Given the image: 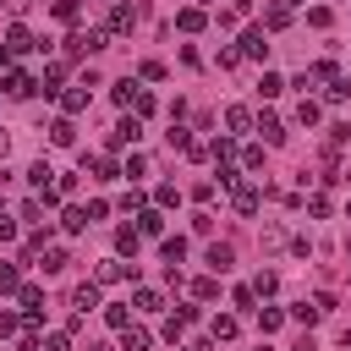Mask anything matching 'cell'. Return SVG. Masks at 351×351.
<instances>
[{"label":"cell","mask_w":351,"mask_h":351,"mask_svg":"<svg viewBox=\"0 0 351 351\" xmlns=\"http://www.w3.org/2000/svg\"><path fill=\"white\" fill-rule=\"evenodd\" d=\"M104 44H110V33L104 27H88V33H71L66 38V55H99Z\"/></svg>","instance_id":"6da1fadb"},{"label":"cell","mask_w":351,"mask_h":351,"mask_svg":"<svg viewBox=\"0 0 351 351\" xmlns=\"http://www.w3.org/2000/svg\"><path fill=\"white\" fill-rule=\"evenodd\" d=\"M230 203H236V214H258V203H263V192H258L252 181H236V186H230Z\"/></svg>","instance_id":"7a4b0ae2"},{"label":"cell","mask_w":351,"mask_h":351,"mask_svg":"<svg viewBox=\"0 0 351 351\" xmlns=\"http://www.w3.org/2000/svg\"><path fill=\"white\" fill-rule=\"evenodd\" d=\"M241 55H247V60H263V55H269V38H263V27H247V33H241Z\"/></svg>","instance_id":"3957f363"},{"label":"cell","mask_w":351,"mask_h":351,"mask_svg":"<svg viewBox=\"0 0 351 351\" xmlns=\"http://www.w3.org/2000/svg\"><path fill=\"white\" fill-rule=\"evenodd\" d=\"M137 137H143V121H137V115H126V121L110 132V148H126V143H137Z\"/></svg>","instance_id":"277c9868"},{"label":"cell","mask_w":351,"mask_h":351,"mask_svg":"<svg viewBox=\"0 0 351 351\" xmlns=\"http://www.w3.org/2000/svg\"><path fill=\"white\" fill-rule=\"evenodd\" d=\"M71 307H77V313H93V307H104V302H99V280L77 285V291H71Z\"/></svg>","instance_id":"5b68a950"},{"label":"cell","mask_w":351,"mask_h":351,"mask_svg":"<svg viewBox=\"0 0 351 351\" xmlns=\"http://www.w3.org/2000/svg\"><path fill=\"white\" fill-rule=\"evenodd\" d=\"M5 93H11V99H27V93H38V82H33L27 71H5Z\"/></svg>","instance_id":"8992f818"},{"label":"cell","mask_w":351,"mask_h":351,"mask_svg":"<svg viewBox=\"0 0 351 351\" xmlns=\"http://www.w3.org/2000/svg\"><path fill=\"white\" fill-rule=\"evenodd\" d=\"M88 88H93V82H82V88H66V93H60V110H66V115H82V110H88Z\"/></svg>","instance_id":"52a82bcc"},{"label":"cell","mask_w":351,"mask_h":351,"mask_svg":"<svg viewBox=\"0 0 351 351\" xmlns=\"http://www.w3.org/2000/svg\"><path fill=\"white\" fill-rule=\"evenodd\" d=\"M27 49H38L33 33H27V27H11V33H5V55H27Z\"/></svg>","instance_id":"ba28073f"},{"label":"cell","mask_w":351,"mask_h":351,"mask_svg":"<svg viewBox=\"0 0 351 351\" xmlns=\"http://www.w3.org/2000/svg\"><path fill=\"white\" fill-rule=\"evenodd\" d=\"M49 143H55V148H71V143H77V126H71V115H60V121L49 126Z\"/></svg>","instance_id":"9c48e42d"},{"label":"cell","mask_w":351,"mask_h":351,"mask_svg":"<svg viewBox=\"0 0 351 351\" xmlns=\"http://www.w3.org/2000/svg\"><path fill=\"white\" fill-rule=\"evenodd\" d=\"M137 247H143V230H132V225L115 230V252H121V258H137Z\"/></svg>","instance_id":"30bf717a"},{"label":"cell","mask_w":351,"mask_h":351,"mask_svg":"<svg viewBox=\"0 0 351 351\" xmlns=\"http://www.w3.org/2000/svg\"><path fill=\"white\" fill-rule=\"evenodd\" d=\"M132 302H137V313H159V307H165V296H159L154 285H137V291H132Z\"/></svg>","instance_id":"8fae6325"},{"label":"cell","mask_w":351,"mask_h":351,"mask_svg":"<svg viewBox=\"0 0 351 351\" xmlns=\"http://www.w3.org/2000/svg\"><path fill=\"white\" fill-rule=\"evenodd\" d=\"M230 263H236V252H230L225 241H214V247H208V269H214V274H225Z\"/></svg>","instance_id":"7c38bea8"},{"label":"cell","mask_w":351,"mask_h":351,"mask_svg":"<svg viewBox=\"0 0 351 351\" xmlns=\"http://www.w3.org/2000/svg\"><path fill=\"white\" fill-rule=\"evenodd\" d=\"M132 22H137L132 5H115V11H110V33H132Z\"/></svg>","instance_id":"4fadbf2b"},{"label":"cell","mask_w":351,"mask_h":351,"mask_svg":"<svg viewBox=\"0 0 351 351\" xmlns=\"http://www.w3.org/2000/svg\"><path fill=\"white\" fill-rule=\"evenodd\" d=\"M225 126H230V132H247V126H252V110H247V104H230V110H225Z\"/></svg>","instance_id":"5bb4252c"},{"label":"cell","mask_w":351,"mask_h":351,"mask_svg":"<svg viewBox=\"0 0 351 351\" xmlns=\"http://www.w3.org/2000/svg\"><path fill=\"white\" fill-rule=\"evenodd\" d=\"M258 132H263V143H285V126H280V115H258Z\"/></svg>","instance_id":"9a60e30c"},{"label":"cell","mask_w":351,"mask_h":351,"mask_svg":"<svg viewBox=\"0 0 351 351\" xmlns=\"http://www.w3.org/2000/svg\"><path fill=\"white\" fill-rule=\"evenodd\" d=\"M137 230H143V236H165V219H159V208H143V214H137Z\"/></svg>","instance_id":"2e32d148"},{"label":"cell","mask_w":351,"mask_h":351,"mask_svg":"<svg viewBox=\"0 0 351 351\" xmlns=\"http://www.w3.org/2000/svg\"><path fill=\"white\" fill-rule=\"evenodd\" d=\"M159 252H165V263L176 269V263L186 258V241H181V236H165V241H159Z\"/></svg>","instance_id":"e0dca14e"},{"label":"cell","mask_w":351,"mask_h":351,"mask_svg":"<svg viewBox=\"0 0 351 351\" xmlns=\"http://www.w3.org/2000/svg\"><path fill=\"white\" fill-rule=\"evenodd\" d=\"M126 274H132V263H121V258H110V263H99V274H93V280L104 285V280H126Z\"/></svg>","instance_id":"ac0fdd59"},{"label":"cell","mask_w":351,"mask_h":351,"mask_svg":"<svg viewBox=\"0 0 351 351\" xmlns=\"http://www.w3.org/2000/svg\"><path fill=\"white\" fill-rule=\"evenodd\" d=\"M60 225H66V230L77 236V230H88L93 219H88V208H66V214H60Z\"/></svg>","instance_id":"d6986e66"},{"label":"cell","mask_w":351,"mask_h":351,"mask_svg":"<svg viewBox=\"0 0 351 351\" xmlns=\"http://www.w3.org/2000/svg\"><path fill=\"white\" fill-rule=\"evenodd\" d=\"M104 324H110V329H132V313H126L121 302H110V307H104Z\"/></svg>","instance_id":"ffe728a7"},{"label":"cell","mask_w":351,"mask_h":351,"mask_svg":"<svg viewBox=\"0 0 351 351\" xmlns=\"http://www.w3.org/2000/svg\"><path fill=\"white\" fill-rule=\"evenodd\" d=\"M280 324H285V313H280V307H258V329H263V335H274Z\"/></svg>","instance_id":"44dd1931"},{"label":"cell","mask_w":351,"mask_h":351,"mask_svg":"<svg viewBox=\"0 0 351 351\" xmlns=\"http://www.w3.org/2000/svg\"><path fill=\"white\" fill-rule=\"evenodd\" d=\"M208 329H214V340H236V329H241V324H236L230 313H219V318H214Z\"/></svg>","instance_id":"7402d4cb"},{"label":"cell","mask_w":351,"mask_h":351,"mask_svg":"<svg viewBox=\"0 0 351 351\" xmlns=\"http://www.w3.org/2000/svg\"><path fill=\"white\" fill-rule=\"evenodd\" d=\"M324 99H329V104H346V99H351V77H335V82L324 88Z\"/></svg>","instance_id":"603a6c76"},{"label":"cell","mask_w":351,"mask_h":351,"mask_svg":"<svg viewBox=\"0 0 351 351\" xmlns=\"http://www.w3.org/2000/svg\"><path fill=\"white\" fill-rule=\"evenodd\" d=\"M11 291H22V274H16V263H0V296H11Z\"/></svg>","instance_id":"cb8c5ba5"},{"label":"cell","mask_w":351,"mask_h":351,"mask_svg":"<svg viewBox=\"0 0 351 351\" xmlns=\"http://www.w3.org/2000/svg\"><path fill=\"white\" fill-rule=\"evenodd\" d=\"M176 27H181V33H197V27H203V11H197V5H186V11L176 16Z\"/></svg>","instance_id":"d4e9b609"},{"label":"cell","mask_w":351,"mask_h":351,"mask_svg":"<svg viewBox=\"0 0 351 351\" xmlns=\"http://www.w3.org/2000/svg\"><path fill=\"white\" fill-rule=\"evenodd\" d=\"M49 176H55V170H49V159H38V165L27 170V181H33V192H44V186H49Z\"/></svg>","instance_id":"484cf974"},{"label":"cell","mask_w":351,"mask_h":351,"mask_svg":"<svg viewBox=\"0 0 351 351\" xmlns=\"http://www.w3.org/2000/svg\"><path fill=\"white\" fill-rule=\"evenodd\" d=\"M66 263H71V258H66V247H49V252H44V274H60Z\"/></svg>","instance_id":"4316f807"},{"label":"cell","mask_w":351,"mask_h":351,"mask_svg":"<svg viewBox=\"0 0 351 351\" xmlns=\"http://www.w3.org/2000/svg\"><path fill=\"white\" fill-rule=\"evenodd\" d=\"M121 346L126 351H148V329H121Z\"/></svg>","instance_id":"83f0119b"},{"label":"cell","mask_w":351,"mask_h":351,"mask_svg":"<svg viewBox=\"0 0 351 351\" xmlns=\"http://www.w3.org/2000/svg\"><path fill=\"white\" fill-rule=\"evenodd\" d=\"M318 115H324V110H318L313 99H302V104H296V121H302V126H318Z\"/></svg>","instance_id":"f1b7e54d"},{"label":"cell","mask_w":351,"mask_h":351,"mask_svg":"<svg viewBox=\"0 0 351 351\" xmlns=\"http://www.w3.org/2000/svg\"><path fill=\"white\" fill-rule=\"evenodd\" d=\"M252 291H258V296H274V291H280V274H269V269H263V274L252 280Z\"/></svg>","instance_id":"f546056e"},{"label":"cell","mask_w":351,"mask_h":351,"mask_svg":"<svg viewBox=\"0 0 351 351\" xmlns=\"http://www.w3.org/2000/svg\"><path fill=\"white\" fill-rule=\"evenodd\" d=\"M263 22H269V27H274V33H280V27H285V22H291V11H285V5H269V11H263Z\"/></svg>","instance_id":"4dcf8cb0"},{"label":"cell","mask_w":351,"mask_h":351,"mask_svg":"<svg viewBox=\"0 0 351 351\" xmlns=\"http://www.w3.org/2000/svg\"><path fill=\"white\" fill-rule=\"evenodd\" d=\"M137 93H143V88H137V82H132V77H126V82H115V104H132V99H137Z\"/></svg>","instance_id":"1f68e13d"},{"label":"cell","mask_w":351,"mask_h":351,"mask_svg":"<svg viewBox=\"0 0 351 351\" xmlns=\"http://www.w3.org/2000/svg\"><path fill=\"white\" fill-rule=\"evenodd\" d=\"M121 176H132V181H137V176H148V159H143V154H132V159L121 165Z\"/></svg>","instance_id":"d6a6232c"},{"label":"cell","mask_w":351,"mask_h":351,"mask_svg":"<svg viewBox=\"0 0 351 351\" xmlns=\"http://www.w3.org/2000/svg\"><path fill=\"white\" fill-rule=\"evenodd\" d=\"M192 296H197V302H214L219 285H214V280H192Z\"/></svg>","instance_id":"836d02e7"},{"label":"cell","mask_w":351,"mask_h":351,"mask_svg":"<svg viewBox=\"0 0 351 351\" xmlns=\"http://www.w3.org/2000/svg\"><path fill=\"white\" fill-rule=\"evenodd\" d=\"M291 318H296V324H313V318H318V302H296Z\"/></svg>","instance_id":"e575fe53"},{"label":"cell","mask_w":351,"mask_h":351,"mask_svg":"<svg viewBox=\"0 0 351 351\" xmlns=\"http://www.w3.org/2000/svg\"><path fill=\"white\" fill-rule=\"evenodd\" d=\"M280 88H285V82H280V77H274V71H263V82H258V93H263V99H274V93H280Z\"/></svg>","instance_id":"d590c367"},{"label":"cell","mask_w":351,"mask_h":351,"mask_svg":"<svg viewBox=\"0 0 351 351\" xmlns=\"http://www.w3.org/2000/svg\"><path fill=\"white\" fill-rule=\"evenodd\" d=\"M148 110H154V93H148V88H143V93H137V99H132V115H137V121H143V115H148Z\"/></svg>","instance_id":"8d00e7d4"},{"label":"cell","mask_w":351,"mask_h":351,"mask_svg":"<svg viewBox=\"0 0 351 351\" xmlns=\"http://www.w3.org/2000/svg\"><path fill=\"white\" fill-rule=\"evenodd\" d=\"M55 16L60 22H77V0H55Z\"/></svg>","instance_id":"74e56055"},{"label":"cell","mask_w":351,"mask_h":351,"mask_svg":"<svg viewBox=\"0 0 351 351\" xmlns=\"http://www.w3.org/2000/svg\"><path fill=\"white\" fill-rule=\"evenodd\" d=\"M176 197H181L176 186H159V192H154V203H159V208H176Z\"/></svg>","instance_id":"f35d334b"},{"label":"cell","mask_w":351,"mask_h":351,"mask_svg":"<svg viewBox=\"0 0 351 351\" xmlns=\"http://www.w3.org/2000/svg\"><path fill=\"white\" fill-rule=\"evenodd\" d=\"M307 214H318V219H324V214H329V197H324V192H313V197H307Z\"/></svg>","instance_id":"ab89813d"},{"label":"cell","mask_w":351,"mask_h":351,"mask_svg":"<svg viewBox=\"0 0 351 351\" xmlns=\"http://www.w3.org/2000/svg\"><path fill=\"white\" fill-rule=\"evenodd\" d=\"M11 335H16V313H5V307H0V340H11Z\"/></svg>","instance_id":"60d3db41"},{"label":"cell","mask_w":351,"mask_h":351,"mask_svg":"<svg viewBox=\"0 0 351 351\" xmlns=\"http://www.w3.org/2000/svg\"><path fill=\"white\" fill-rule=\"evenodd\" d=\"M0 241H16V219L11 214H0Z\"/></svg>","instance_id":"b9f144b4"},{"label":"cell","mask_w":351,"mask_h":351,"mask_svg":"<svg viewBox=\"0 0 351 351\" xmlns=\"http://www.w3.org/2000/svg\"><path fill=\"white\" fill-rule=\"evenodd\" d=\"M44 351H71V340H66V335H49V340H44Z\"/></svg>","instance_id":"7bdbcfd3"},{"label":"cell","mask_w":351,"mask_h":351,"mask_svg":"<svg viewBox=\"0 0 351 351\" xmlns=\"http://www.w3.org/2000/svg\"><path fill=\"white\" fill-rule=\"evenodd\" d=\"M230 11H236V16H247V11H252V0H230Z\"/></svg>","instance_id":"ee69618b"},{"label":"cell","mask_w":351,"mask_h":351,"mask_svg":"<svg viewBox=\"0 0 351 351\" xmlns=\"http://www.w3.org/2000/svg\"><path fill=\"white\" fill-rule=\"evenodd\" d=\"M5 148H11V137H5V132H0V159H5Z\"/></svg>","instance_id":"f6af8a7d"},{"label":"cell","mask_w":351,"mask_h":351,"mask_svg":"<svg viewBox=\"0 0 351 351\" xmlns=\"http://www.w3.org/2000/svg\"><path fill=\"white\" fill-rule=\"evenodd\" d=\"M258 351H274V346H263V340H258Z\"/></svg>","instance_id":"bcb514c9"},{"label":"cell","mask_w":351,"mask_h":351,"mask_svg":"<svg viewBox=\"0 0 351 351\" xmlns=\"http://www.w3.org/2000/svg\"><path fill=\"white\" fill-rule=\"evenodd\" d=\"M88 351H110V346H88Z\"/></svg>","instance_id":"7dc6e473"},{"label":"cell","mask_w":351,"mask_h":351,"mask_svg":"<svg viewBox=\"0 0 351 351\" xmlns=\"http://www.w3.org/2000/svg\"><path fill=\"white\" fill-rule=\"evenodd\" d=\"M296 5H307V0H296Z\"/></svg>","instance_id":"c3c4849f"},{"label":"cell","mask_w":351,"mask_h":351,"mask_svg":"<svg viewBox=\"0 0 351 351\" xmlns=\"http://www.w3.org/2000/svg\"><path fill=\"white\" fill-rule=\"evenodd\" d=\"M346 214H351V208H346Z\"/></svg>","instance_id":"681fc988"}]
</instances>
